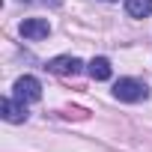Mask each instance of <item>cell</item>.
I'll return each mask as SVG.
<instances>
[{
	"instance_id": "6da1fadb",
	"label": "cell",
	"mask_w": 152,
	"mask_h": 152,
	"mask_svg": "<svg viewBox=\"0 0 152 152\" xmlns=\"http://www.w3.org/2000/svg\"><path fill=\"white\" fill-rule=\"evenodd\" d=\"M113 96L119 102H143L149 96V87L143 81H137V78H119L116 87H113Z\"/></svg>"
},
{
	"instance_id": "5b68a950",
	"label": "cell",
	"mask_w": 152,
	"mask_h": 152,
	"mask_svg": "<svg viewBox=\"0 0 152 152\" xmlns=\"http://www.w3.org/2000/svg\"><path fill=\"white\" fill-rule=\"evenodd\" d=\"M0 110H3V119H6V122H24V119H27V107H24V102H18V99H3Z\"/></svg>"
},
{
	"instance_id": "52a82bcc",
	"label": "cell",
	"mask_w": 152,
	"mask_h": 152,
	"mask_svg": "<svg viewBox=\"0 0 152 152\" xmlns=\"http://www.w3.org/2000/svg\"><path fill=\"white\" fill-rule=\"evenodd\" d=\"M90 75H93L96 81H107V78H110V63H107L104 57H96V60L90 63Z\"/></svg>"
},
{
	"instance_id": "277c9868",
	"label": "cell",
	"mask_w": 152,
	"mask_h": 152,
	"mask_svg": "<svg viewBox=\"0 0 152 152\" xmlns=\"http://www.w3.org/2000/svg\"><path fill=\"white\" fill-rule=\"evenodd\" d=\"M48 33H51V24L45 18H27V21H21V36L24 39H45Z\"/></svg>"
},
{
	"instance_id": "7a4b0ae2",
	"label": "cell",
	"mask_w": 152,
	"mask_h": 152,
	"mask_svg": "<svg viewBox=\"0 0 152 152\" xmlns=\"http://www.w3.org/2000/svg\"><path fill=\"white\" fill-rule=\"evenodd\" d=\"M15 99L18 102H39L42 99V84L36 81V78H30V75H24V78H18L15 81Z\"/></svg>"
},
{
	"instance_id": "ba28073f",
	"label": "cell",
	"mask_w": 152,
	"mask_h": 152,
	"mask_svg": "<svg viewBox=\"0 0 152 152\" xmlns=\"http://www.w3.org/2000/svg\"><path fill=\"white\" fill-rule=\"evenodd\" d=\"M36 3H54V6H57V3H60V0H36Z\"/></svg>"
},
{
	"instance_id": "8992f818",
	"label": "cell",
	"mask_w": 152,
	"mask_h": 152,
	"mask_svg": "<svg viewBox=\"0 0 152 152\" xmlns=\"http://www.w3.org/2000/svg\"><path fill=\"white\" fill-rule=\"evenodd\" d=\"M125 12L131 18H149L152 15V0H125Z\"/></svg>"
},
{
	"instance_id": "3957f363",
	"label": "cell",
	"mask_w": 152,
	"mask_h": 152,
	"mask_svg": "<svg viewBox=\"0 0 152 152\" xmlns=\"http://www.w3.org/2000/svg\"><path fill=\"white\" fill-rule=\"evenodd\" d=\"M45 69L54 72V75H78V72L84 69V63H81L78 57H54V60H48Z\"/></svg>"
}]
</instances>
